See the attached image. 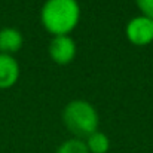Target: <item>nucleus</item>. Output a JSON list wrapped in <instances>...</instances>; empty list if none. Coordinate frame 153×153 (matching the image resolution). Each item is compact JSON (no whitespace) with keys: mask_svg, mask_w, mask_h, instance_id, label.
<instances>
[{"mask_svg":"<svg viewBox=\"0 0 153 153\" xmlns=\"http://www.w3.org/2000/svg\"><path fill=\"white\" fill-rule=\"evenodd\" d=\"M48 52H49V56L55 64L67 65L76 58L77 46H76V42L73 40V37L70 34L53 36L49 42Z\"/></svg>","mask_w":153,"mask_h":153,"instance_id":"20e7f679","label":"nucleus"},{"mask_svg":"<svg viewBox=\"0 0 153 153\" xmlns=\"http://www.w3.org/2000/svg\"><path fill=\"white\" fill-rule=\"evenodd\" d=\"M135 4L140 9L141 15L153 19V0H135Z\"/></svg>","mask_w":153,"mask_h":153,"instance_id":"1a4fd4ad","label":"nucleus"},{"mask_svg":"<svg viewBox=\"0 0 153 153\" xmlns=\"http://www.w3.org/2000/svg\"><path fill=\"white\" fill-rule=\"evenodd\" d=\"M55 153H89L88 152V147L85 144V140L82 138H68L65 141H62L58 147Z\"/></svg>","mask_w":153,"mask_h":153,"instance_id":"6e6552de","label":"nucleus"},{"mask_svg":"<svg viewBox=\"0 0 153 153\" xmlns=\"http://www.w3.org/2000/svg\"><path fill=\"white\" fill-rule=\"evenodd\" d=\"M126 39L135 46H147L153 43V19L137 15L131 18L125 27Z\"/></svg>","mask_w":153,"mask_h":153,"instance_id":"7ed1b4c3","label":"nucleus"},{"mask_svg":"<svg viewBox=\"0 0 153 153\" xmlns=\"http://www.w3.org/2000/svg\"><path fill=\"white\" fill-rule=\"evenodd\" d=\"M21 74L19 64L13 55L0 53V89L12 88Z\"/></svg>","mask_w":153,"mask_h":153,"instance_id":"39448f33","label":"nucleus"},{"mask_svg":"<svg viewBox=\"0 0 153 153\" xmlns=\"http://www.w3.org/2000/svg\"><path fill=\"white\" fill-rule=\"evenodd\" d=\"M24 45L22 33L15 27H3L0 28V53L13 55Z\"/></svg>","mask_w":153,"mask_h":153,"instance_id":"423d86ee","label":"nucleus"},{"mask_svg":"<svg viewBox=\"0 0 153 153\" xmlns=\"http://www.w3.org/2000/svg\"><path fill=\"white\" fill-rule=\"evenodd\" d=\"M89 153H107L110 150V138L101 131H95L85 138Z\"/></svg>","mask_w":153,"mask_h":153,"instance_id":"0eeeda50","label":"nucleus"},{"mask_svg":"<svg viewBox=\"0 0 153 153\" xmlns=\"http://www.w3.org/2000/svg\"><path fill=\"white\" fill-rule=\"evenodd\" d=\"M80 21L77 0H46L40 9V22L52 36L70 34Z\"/></svg>","mask_w":153,"mask_h":153,"instance_id":"f257e3e1","label":"nucleus"},{"mask_svg":"<svg viewBox=\"0 0 153 153\" xmlns=\"http://www.w3.org/2000/svg\"><path fill=\"white\" fill-rule=\"evenodd\" d=\"M62 122L65 128L76 137L85 140L92 132L98 131V111L86 100H71L62 110Z\"/></svg>","mask_w":153,"mask_h":153,"instance_id":"f03ea898","label":"nucleus"}]
</instances>
